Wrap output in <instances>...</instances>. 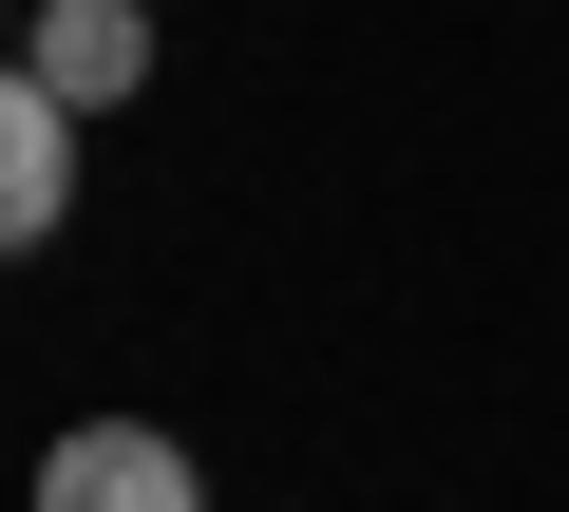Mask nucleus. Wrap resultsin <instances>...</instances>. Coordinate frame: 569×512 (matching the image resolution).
Returning <instances> with one entry per match:
<instances>
[{"instance_id":"1","label":"nucleus","mask_w":569,"mask_h":512,"mask_svg":"<svg viewBox=\"0 0 569 512\" xmlns=\"http://www.w3.org/2000/svg\"><path fill=\"white\" fill-rule=\"evenodd\" d=\"M39 512H209V474H190V436H152V418H77V436L39 455Z\"/></svg>"},{"instance_id":"3","label":"nucleus","mask_w":569,"mask_h":512,"mask_svg":"<svg viewBox=\"0 0 569 512\" xmlns=\"http://www.w3.org/2000/svg\"><path fill=\"white\" fill-rule=\"evenodd\" d=\"M39 96H77V114H114L133 77H152V0H39Z\"/></svg>"},{"instance_id":"2","label":"nucleus","mask_w":569,"mask_h":512,"mask_svg":"<svg viewBox=\"0 0 569 512\" xmlns=\"http://www.w3.org/2000/svg\"><path fill=\"white\" fill-rule=\"evenodd\" d=\"M77 209V96H39V58H0V247H58Z\"/></svg>"}]
</instances>
